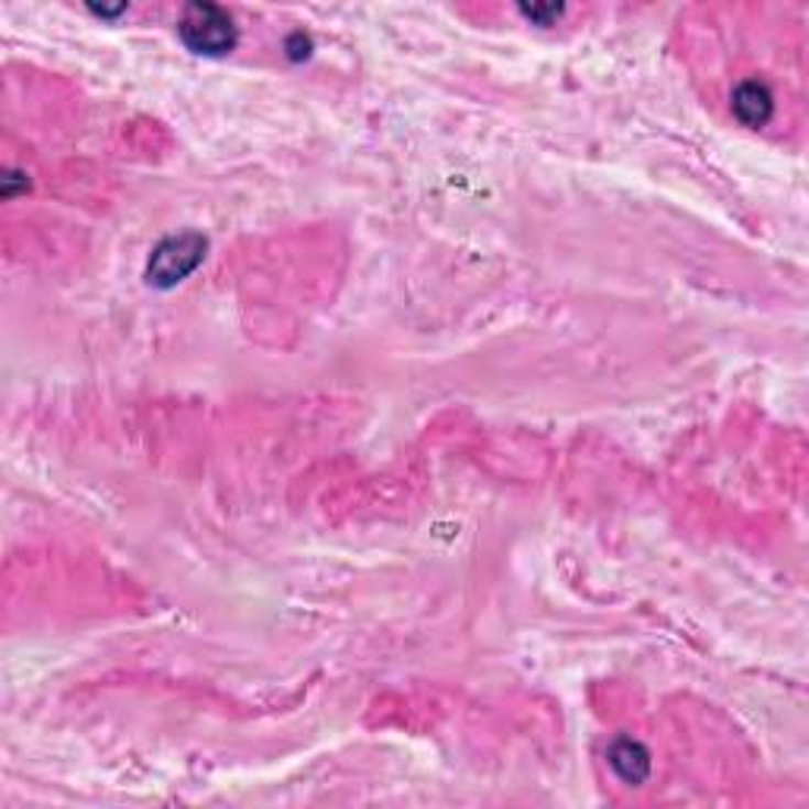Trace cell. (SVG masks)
<instances>
[{"label":"cell","mask_w":809,"mask_h":809,"mask_svg":"<svg viewBox=\"0 0 809 809\" xmlns=\"http://www.w3.org/2000/svg\"><path fill=\"white\" fill-rule=\"evenodd\" d=\"M177 32L187 48L206 57H221L238 45V29L231 13L216 3H190L177 23Z\"/></svg>","instance_id":"obj_1"},{"label":"cell","mask_w":809,"mask_h":809,"mask_svg":"<svg viewBox=\"0 0 809 809\" xmlns=\"http://www.w3.org/2000/svg\"><path fill=\"white\" fill-rule=\"evenodd\" d=\"M206 256V238L197 231H184L165 238L162 244L152 250L149 260V285L155 288H174L177 282H184L190 272L197 270Z\"/></svg>","instance_id":"obj_2"},{"label":"cell","mask_w":809,"mask_h":809,"mask_svg":"<svg viewBox=\"0 0 809 809\" xmlns=\"http://www.w3.org/2000/svg\"><path fill=\"white\" fill-rule=\"evenodd\" d=\"M775 111V99L768 92L765 83H756V79H746L734 89V114L736 121L746 123V127H762L768 123Z\"/></svg>","instance_id":"obj_3"},{"label":"cell","mask_w":809,"mask_h":809,"mask_svg":"<svg viewBox=\"0 0 809 809\" xmlns=\"http://www.w3.org/2000/svg\"><path fill=\"white\" fill-rule=\"evenodd\" d=\"M611 759V768L626 781V785H642L652 772V759H648V750L638 743V740H630V736H620L608 753Z\"/></svg>","instance_id":"obj_4"},{"label":"cell","mask_w":809,"mask_h":809,"mask_svg":"<svg viewBox=\"0 0 809 809\" xmlns=\"http://www.w3.org/2000/svg\"><path fill=\"white\" fill-rule=\"evenodd\" d=\"M522 13H525L528 20H535V23L547 25L550 20H557V17L564 13V7H554V3H550V7H522Z\"/></svg>","instance_id":"obj_5"},{"label":"cell","mask_w":809,"mask_h":809,"mask_svg":"<svg viewBox=\"0 0 809 809\" xmlns=\"http://www.w3.org/2000/svg\"><path fill=\"white\" fill-rule=\"evenodd\" d=\"M288 54H292L295 61L307 57V54H310V39H304L300 32H297V35H292V39H288Z\"/></svg>","instance_id":"obj_6"}]
</instances>
